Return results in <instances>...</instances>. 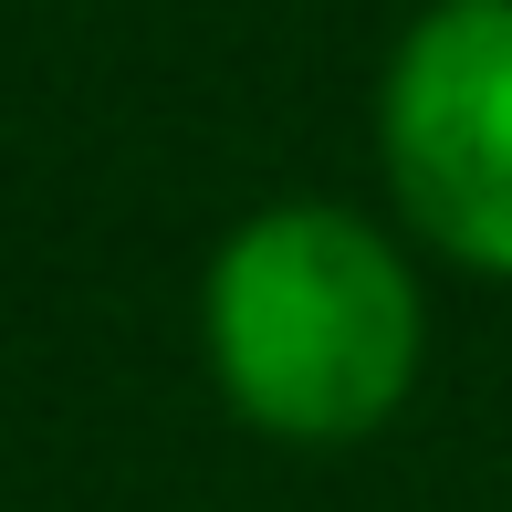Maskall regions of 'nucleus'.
<instances>
[{"instance_id":"2","label":"nucleus","mask_w":512,"mask_h":512,"mask_svg":"<svg viewBox=\"0 0 512 512\" xmlns=\"http://www.w3.org/2000/svg\"><path fill=\"white\" fill-rule=\"evenodd\" d=\"M377 157L439 262L512 283V0H429L387 53Z\"/></svg>"},{"instance_id":"1","label":"nucleus","mask_w":512,"mask_h":512,"mask_svg":"<svg viewBox=\"0 0 512 512\" xmlns=\"http://www.w3.org/2000/svg\"><path fill=\"white\" fill-rule=\"evenodd\" d=\"M199 345L241 429L293 450H345L408 408L429 356V304L377 220L335 199H283L209 251Z\"/></svg>"}]
</instances>
